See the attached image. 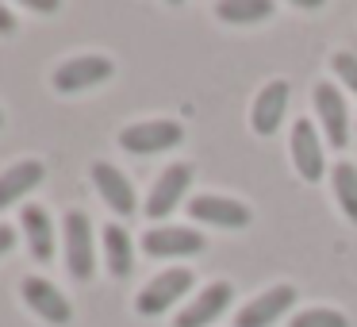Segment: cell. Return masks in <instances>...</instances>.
I'll list each match as a JSON object with an SVG mask.
<instances>
[{
	"instance_id": "2",
	"label": "cell",
	"mask_w": 357,
	"mask_h": 327,
	"mask_svg": "<svg viewBox=\"0 0 357 327\" xmlns=\"http://www.w3.org/2000/svg\"><path fill=\"white\" fill-rule=\"evenodd\" d=\"M185 139V127L177 119H146V124H131L119 131V147L131 150V154H158V150H169Z\"/></svg>"
},
{
	"instance_id": "18",
	"label": "cell",
	"mask_w": 357,
	"mask_h": 327,
	"mask_svg": "<svg viewBox=\"0 0 357 327\" xmlns=\"http://www.w3.org/2000/svg\"><path fill=\"white\" fill-rule=\"evenodd\" d=\"M277 12L273 0H219L215 4V16L223 24H261Z\"/></svg>"
},
{
	"instance_id": "9",
	"label": "cell",
	"mask_w": 357,
	"mask_h": 327,
	"mask_svg": "<svg viewBox=\"0 0 357 327\" xmlns=\"http://www.w3.org/2000/svg\"><path fill=\"white\" fill-rule=\"evenodd\" d=\"M204 247V235H196L192 227H150L142 235V250L150 258H192Z\"/></svg>"
},
{
	"instance_id": "4",
	"label": "cell",
	"mask_w": 357,
	"mask_h": 327,
	"mask_svg": "<svg viewBox=\"0 0 357 327\" xmlns=\"http://www.w3.org/2000/svg\"><path fill=\"white\" fill-rule=\"evenodd\" d=\"M188 216L196 219V224H208V227H227V231H242V227H250V208L242 201H231V196H192V201L185 204Z\"/></svg>"
},
{
	"instance_id": "6",
	"label": "cell",
	"mask_w": 357,
	"mask_h": 327,
	"mask_svg": "<svg viewBox=\"0 0 357 327\" xmlns=\"http://www.w3.org/2000/svg\"><path fill=\"white\" fill-rule=\"evenodd\" d=\"M112 73H116V66L104 54H81L54 70V89L58 93H81V89H93L100 81H108Z\"/></svg>"
},
{
	"instance_id": "12",
	"label": "cell",
	"mask_w": 357,
	"mask_h": 327,
	"mask_svg": "<svg viewBox=\"0 0 357 327\" xmlns=\"http://www.w3.org/2000/svg\"><path fill=\"white\" fill-rule=\"evenodd\" d=\"M292 162H296V173H300L303 181H319L326 173L323 139H319L311 119H296L292 124Z\"/></svg>"
},
{
	"instance_id": "24",
	"label": "cell",
	"mask_w": 357,
	"mask_h": 327,
	"mask_svg": "<svg viewBox=\"0 0 357 327\" xmlns=\"http://www.w3.org/2000/svg\"><path fill=\"white\" fill-rule=\"evenodd\" d=\"M27 8H35V12H58V0H31Z\"/></svg>"
},
{
	"instance_id": "15",
	"label": "cell",
	"mask_w": 357,
	"mask_h": 327,
	"mask_svg": "<svg viewBox=\"0 0 357 327\" xmlns=\"http://www.w3.org/2000/svg\"><path fill=\"white\" fill-rule=\"evenodd\" d=\"M20 224H24V239H27V247H31V254L39 258V262H50V258H54V224H50V216L39 204H27Z\"/></svg>"
},
{
	"instance_id": "5",
	"label": "cell",
	"mask_w": 357,
	"mask_h": 327,
	"mask_svg": "<svg viewBox=\"0 0 357 327\" xmlns=\"http://www.w3.org/2000/svg\"><path fill=\"white\" fill-rule=\"evenodd\" d=\"M188 185H192V166H188V162L165 166L162 177L154 181V189H150V196H146V216L150 219H165L181 201H185Z\"/></svg>"
},
{
	"instance_id": "22",
	"label": "cell",
	"mask_w": 357,
	"mask_h": 327,
	"mask_svg": "<svg viewBox=\"0 0 357 327\" xmlns=\"http://www.w3.org/2000/svg\"><path fill=\"white\" fill-rule=\"evenodd\" d=\"M12 247H16V231H12L8 224H0V258L8 254Z\"/></svg>"
},
{
	"instance_id": "1",
	"label": "cell",
	"mask_w": 357,
	"mask_h": 327,
	"mask_svg": "<svg viewBox=\"0 0 357 327\" xmlns=\"http://www.w3.org/2000/svg\"><path fill=\"white\" fill-rule=\"evenodd\" d=\"M66 266L77 281H89L96 270V250H93V219L85 216L81 208L66 212Z\"/></svg>"
},
{
	"instance_id": "13",
	"label": "cell",
	"mask_w": 357,
	"mask_h": 327,
	"mask_svg": "<svg viewBox=\"0 0 357 327\" xmlns=\"http://www.w3.org/2000/svg\"><path fill=\"white\" fill-rule=\"evenodd\" d=\"M292 101L288 81H269L261 93L254 96V112H250V127L257 135H277V127L284 124V108Z\"/></svg>"
},
{
	"instance_id": "14",
	"label": "cell",
	"mask_w": 357,
	"mask_h": 327,
	"mask_svg": "<svg viewBox=\"0 0 357 327\" xmlns=\"http://www.w3.org/2000/svg\"><path fill=\"white\" fill-rule=\"evenodd\" d=\"M93 185L100 189L104 204H108L112 212H119V216H135L139 201H135V189H131V181L123 177V170H116L112 162H93Z\"/></svg>"
},
{
	"instance_id": "17",
	"label": "cell",
	"mask_w": 357,
	"mask_h": 327,
	"mask_svg": "<svg viewBox=\"0 0 357 327\" xmlns=\"http://www.w3.org/2000/svg\"><path fill=\"white\" fill-rule=\"evenodd\" d=\"M104 262H108L112 277H127L135 270V247H131V235L123 231L119 224L104 227Z\"/></svg>"
},
{
	"instance_id": "21",
	"label": "cell",
	"mask_w": 357,
	"mask_h": 327,
	"mask_svg": "<svg viewBox=\"0 0 357 327\" xmlns=\"http://www.w3.org/2000/svg\"><path fill=\"white\" fill-rule=\"evenodd\" d=\"M331 70L338 73V78L349 85V93L357 96V58H354V54H346V50H338V54L331 58Z\"/></svg>"
},
{
	"instance_id": "11",
	"label": "cell",
	"mask_w": 357,
	"mask_h": 327,
	"mask_svg": "<svg viewBox=\"0 0 357 327\" xmlns=\"http://www.w3.org/2000/svg\"><path fill=\"white\" fill-rule=\"evenodd\" d=\"M231 296H234V289L227 285V281H211L208 289H200V293L192 296V304L181 312L173 327H208V324H215V319L231 308Z\"/></svg>"
},
{
	"instance_id": "23",
	"label": "cell",
	"mask_w": 357,
	"mask_h": 327,
	"mask_svg": "<svg viewBox=\"0 0 357 327\" xmlns=\"http://www.w3.org/2000/svg\"><path fill=\"white\" fill-rule=\"evenodd\" d=\"M12 31H16V20H12V12L0 4V35H12Z\"/></svg>"
},
{
	"instance_id": "8",
	"label": "cell",
	"mask_w": 357,
	"mask_h": 327,
	"mask_svg": "<svg viewBox=\"0 0 357 327\" xmlns=\"http://www.w3.org/2000/svg\"><path fill=\"white\" fill-rule=\"evenodd\" d=\"M311 101H315V116H319V124H323L326 143H331V147H346L349 143V116H346L342 93L331 85V81H319L315 93H311Z\"/></svg>"
},
{
	"instance_id": "20",
	"label": "cell",
	"mask_w": 357,
	"mask_h": 327,
	"mask_svg": "<svg viewBox=\"0 0 357 327\" xmlns=\"http://www.w3.org/2000/svg\"><path fill=\"white\" fill-rule=\"evenodd\" d=\"M288 327H349V319L334 308H303L292 316Z\"/></svg>"
},
{
	"instance_id": "16",
	"label": "cell",
	"mask_w": 357,
	"mask_h": 327,
	"mask_svg": "<svg viewBox=\"0 0 357 327\" xmlns=\"http://www.w3.org/2000/svg\"><path fill=\"white\" fill-rule=\"evenodd\" d=\"M43 162H16L12 170H4L0 173V208H8V204H16V201H24L27 193H31L35 185L43 181Z\"/></svg>"
},
{
	"instance_id": "25",
	"label": "cell",
	"mask_w": 357,
	"mask_h": 327,
	"mask_svg": "<svg viewBox=\"0 0 357 327\" xmlns=\"http://www.w3.org/2000/svg\"><path fill=\"white\" fill-rule=\"evenodd\" d=\"M0 124H4V112H0Z\"/></svg>"
},
{
	"instance_id": "19",
	"label": "cell",
	"mask_w": 357,
	"mask_h": 327,
	"mask_svg": "<svg viewBox=\"0 0 357 327\" xmlns=\"http://www.w3.org/2000/svg\"><path fill=\"white\" fill-rule=\"evenodd\" d=\"M331 181H334V196H338V208L349 224H357V170L349 162H338L331 170Z\"/></svg>"
},
{
	"instance_id": "3",
	"label": "cell",
	"mask_w": 357,
	"mask_h": 327,
	"mask_svg": "<svg viewBox=\"0 0 357 327\" xmlns=\"http://www.w3.org/2000/svg\"><path fill=\"white\" fill-rule=\"evenodd\" d=\"M188 289H192V270H185V266L165 270V273H158V277L139 293L135 308H139V316H162V312H169L173 304L188 293Z\"/></svg>"
},
{
	"instance_id": "7",
	"label": "cell",
	"mask_w": 357,
	"mask_h": 327,
	"mask_svg": "<svg viewBox=\"0 0 357 327\" xmlns=\"http://www.w3.org/2000/svg\"><path fill=\"white\" fill-rule=\"evenodd\" d=\"M296 304V289L292 285H273L261 296H254L250 304H242L234 312V327H273L288 308Z\"/></svg>"
},
{
	"instance_id": "10",
	"label": "cell",
	"mask_w": 357,
	"mask_h": 327,
	"mask_svg": "<svg viewBox=\"0 0 357 327\" xmlns=\"http://www.w3.org/2000/svg\"><path fill=\"white\" fill-rule=\"evenodd\" d=\"M20 293H24L27 308H31L35 316H43L47 324H54V327H66V324L73 319V308H70V300H66V296L58 293V289L50 285L47 277H24V285H20Z\"/></svg>"
}]
</instances>
